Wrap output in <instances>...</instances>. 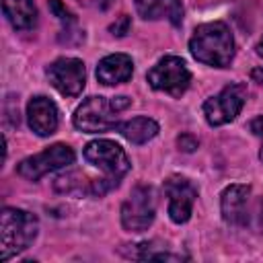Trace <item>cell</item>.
<instances>
[{"label": "cell", "instance_id": "6da1fadb", "mask_svg": "<svg viewBox=\"0 0 263 263\" xmlns=\"http://www.w3.org/2000/svg\"><path fill=\"white\" fill-rule=\"evenodd\" d=\"M189 49L197 62L214 68H226L234 58V39L224 23L214 21L199 25L193 31Z\"/></svg>", "mask_w": 263, "mask_h": 263}, {"label": "cell", "instance_id": "7a4b0ae2", "mask_svg": "<svg viewBox=\"0 0 263 263\" xmlns=\"http://www.w3.org/2000/svg\"><path fill=\"white\" fill-rule=\"evenodd\" d=\"M39 222L18 208H4L0 214V259L6 261L23 253L37 236Z\"/></svg>", "mask_w": 263, "mask_h": 263}, {"label": "cell", "instance_id": "3957f363", "mask_svg": "<svg viewBox=\"0 0 263 263\" xmlns=\"http://www.w3.org/2000/svg\"><path fill=\"white\" fill-rule=\"evenodd\" d=\"M127 97H88L74 113V125L82 132H107L119 125V113L129 107Z\"/></svg>", "mask_w": 263, "mask_h": 263}, {"label": "cell", "instance_id": "277c9868", "mask_svg": "<svg viewBox=\"0 0 263 263\" xmlns=\"http://www.w3.org/2000/svg\"><path fill=\"white\" fill-rule=\"evenodd\" d=\"M146 78L154 90L168 92L171 97H181L191 82V72L181 58L166 55L148 70Z\"/></svg>", "mask_w": 263, "mask_h": 263}, {"label": "cell", "instance_id": "5b68a950", "mask_svg": "<svg viewBox=\"0 0 263 263\" xmlns=\"http://www.w3.org/2000/svg\"><path fill=\"white\" fill-rule=\"evenodd\" d=\"M156 214V193L150 185H136L121 205V224L129 232H144Z\"/></svg>", "mask_w": 263, "mask_h": 263}, {"label": "cell", "instance_id": "8992f818", "mask_svg": "<svg viewBox=\"0 0 263 263\" xmlns=\"http://www.w3.org/2000/svg\"><path fill=\"white\" fill-rule=\"evenodd\" d=\"M84 158L95 164L97 168H101L105 173L107 179L119 183V179L129 171V158L125 154V150L111 142V140H92L86 144V148L82 150Z\"/></svg>", "mask_w": 263, "mask_h": 263}, {"label": "cell", "instance_id": "52a82bcc", "mask_svg": "<svg viewBox=\"0 0 263 263\" xmlns=\"http://www.w3.org/2000/svg\"><path fill=\"white\" fill-rule=\"evenodd\" d=\"M245 101H247V86L245 84L234 82V84L224 86L218 95L210 97L203 103L205 121L210 125H224V123L232 121L240 113Z\"/></svg>", "mask_w": 263, "mask_h": 263}, {"label": "cell", "instance_id": "ba28073f", "mask_svg": "<svg viewBox=\"0 0 263 263\" xmlns=\"http://www.w3.org/2000/svg\"><path fill=\"white\" fill-rule=\"evenodd\" d=\"M74 162V150L66 144H53L39 154H33L18 162L16 173L27 181H39L43 175L64 168Z\"/></svg>", "mask_w": 263, "mask_h": 263}, {"label": "cell", "instance_id": "9c48e42d", "mask_svg": "<svg viewBox=\"0 0 263 263\" xmlns=\"http://www.w3.org/2000/svg\"><path fill=\"white\" fill-rule=\"evenodd\" d=\"M45 72L51 86L64 97H76L84 88L86 70L78 58H58L47 66Z\"/></svg>", "mask_w": 263, "mask_h": 263}, {"label": "cell", "instance_id": "30bf717a", "mask_svg": "<svg viewBox=\"0 0 263 263\" xmlns=\"http://www.w3.org/2000/svg\"><path fill=\"white\" fill-rule=\"evenodd\" d=\"M164 193L168 197V216L175 224H183L189 220L195 197H197V187L179 175H173L164 181Z\"/></svg>", "mask_w": 263, "mask_h": 263}, {"label": "cell", "instance_id": "8fae6325", "mask_svg": "<svg viewBox=\"0 0 263 263\" xmlns=\"http://www.w3.org/2000/svg\"><path fill=\"white\" fill-rule=\"evenodd\" d=\"M27 119H29V127L37 136H43V138L51 136L60 123L58 107L51 99H47L43 95L31 97V101L27 103Z\"/></svg>", "mask_w": 263, "mask_h": 263}, {"label": "cell", "instance_id": "7c38bea8", "mask_svg": "<svg viewBox=\"0 0 263 263\" xmlns=\"http://www.w3.org/2000/svg\"><path fill=\"white\" fill-rule=\"evenodd\" d=\"M251 187L249 185H230L222 191V216L228 224L245 226L251 218Z\"/></svg>", "mask_w": 263, "mask_h": 263}, {"label": "cell", "instance_id": "4fadbf2b", "mask_svg": "<svg viewBox=\"0 0 263 263\" xmlns=\"http://www.w3.org/2000/svg\"><path fill=\"white\" fill-rule=\"evenodd\" d=\"M132 72H134V62L125 53H111L103 58L97 66V78L105 86L127 82L132 78Z\"/></svg>", "mask_w": 263, "mask_h": 263}, {"label": "cell", "instance_id": "5bb4252c", "mask_svg": "<svg viewBox=\"0 0 263 263\" xmlns=\"http://www.w3.org/2000/svg\"><path fill=\"white\" fill-rule=\"evenodd\" d=\"M136 10L146 21L166 18L171 25L179 27L183 21V6L179 0H134Z\"/></svg>", "mask_w": 263, "mask_h": 263}, {"label": "cell", "instance_id": "9a60e30c", "mask_svg": "<svg viewBox=\"0 0 263 263\" xmlns=\"http://www.w3.org/2000/svg\"><path fill=\"white\" fill-rule=\"evenodd\" d=\"M2 8L14 29H31L37 21V8L33 0H2Z\"/></svg>", "mask_w": 263, "mask_h": 263}, {"label": "cell", "instance_id": "2e32d148", "mask_svg": "<svg viewBox=\"0 0 263 263\" xmlns=\"http://www.w3.org/2000/svg\"><path fill=\"white\" fill-rule=\"evenodd\" d=\"M115 129L132 144H144L158 134V123L150 117H134V119L119 123Z\"/></svg>", "mask_w": 263, "mask_h": 263}, {"label": "cell", "instance_id": "e0dca14e", "mask_svg": "<svg viewBox=\"0 0 263 263\" xmlns=\"http://www.w3.org/2000/svg\"><path fill=\"white\" fill-rule=\"evenodd\" d=\"M49 8L55 12V16H58L60 21H66V23H72V21H74L72 12L62 4V0H49Z\"/></svg>", "mask_w": 263, "mask_h": 263}, {"label": "cell", "instance_id": "ac0fdd59", "mask_svg": "<svg viewBox=\"0 0 263 263\" xmlns=\"http://www.w3.org/2000/svg\"><path fill=\"white\" fill-rule=\"evenodd\" d=\"M111 31H113V35H125L127 31H129V16L127 14H121L113 25H111Z\"/></svg>", "mask_w": 263, "mask_h": 263}, {"label": "cell", "instance_id": "d6986e66", "mask_svg": "<svg viewBox=\"0 0 263 263\" xmlns=\"http://www.w3.org/2000/svg\"><path fill=\"white\" fill-rule=\"evenodd\" d=\"M177 144H179V146H181L185 152H191V150H195V148H197V140H195L193 136H189V134H183V136H179Z\"/></svg>", "mask_w": 263, "mask_h": 263}, {"label": "cell", "instance_id": "ffe728a7", "mask_svg": "<svg viewBox=\"0 0 263 263\" xmlns=\"http://www.w3.org/2000/svg\"><path fill=\"white\" fill-rule=\"evenodd\" d=\"M82 6H88V8H95V10H107L113 0H78Z\"/></svg>", "mask_w": 263, "mask_h": 263}, {"label": "cell", "instance_id": "44dd1931", "mask_svg": "<svg viewBox=\"0 0 263 263\" xmlns=\"http://www.w3.org/2000/svg\"><path fill=\"white\" fill-rule=\"evenodd\" d=\"M257 53H259V55L263 58V37H261V41L257 43Z\"/></svg>", "mask_w": 263, "mask_h": 263}, {"label": "cell", "instance_id": "7402d4cb", "mask_svg": "<svg viewBox=\"0 0 263 263\" xmlns=\"http://www.w3.org/2000/svg\"><path fill=\"white\" fill-rule=\"evenodd\" d=\"M253 76H257V78H261V82H263V72H261V70H255V72H253Z\"/></svg>", "mask_w": 263, "mask_h": 263}, {"label": "cell", "instance_id": "603a6c76", "mask_svg": "<svg viewBox=\"0 0 263 263\" xmlns=\"http://www.w3.org/2000/svg\"><path fill=\"white\" fill-rule=\"evenodd\" d=\"M257 121H259V123H261V125H263V117H259V119H257ZM257 134H263V127H261V129H257Z\"/></svg>", "mask_w": 263, "mask_h": 263}]
</instances>
